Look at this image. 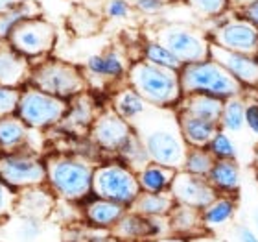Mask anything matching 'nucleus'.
<instances>
[{"instance_id":"1","label":"nucleus","mask_w":258,"mask_h":242,"mask_svg":"<svg viewBox=\"0 0 258 242\" xmlns=\"http://www.w3.org/2000/svg\"><path fill=\"white\" fill-rule=\"evenodd\" d=\"M135 131L144 144L150 163L181 170L188 146L179 129L177 113L173 109L150 108L133 124Z\"/></svg>"},{"instance_id":"2","label":"nucleus","mask_w":258,"mask_h":242,"mask_svg":"<svg viewBox=\"0 0 258 242\" xmlns=\"http://www.w3.org/2000/svg\"><path fill=\"white\" fill-rule=\"evenodd\" d=\"M96 165L80 154H59L46 157V187L57 202L81 205L92 196Z\"/></svg>"},{"instance_id":"3","label":"nucleus","mask_w":258,"mask_h":242,"mask_svg":"<svg viewBox=\"0 0 258 242\" xmlns=\"http://www.w3.org/2000/svg\"><path fill=\"white\" fill-rule=\"evenodd\" d=\"M127 80L150 108L175 109L184 96L177 70L162 69L142 58L129 65Z\"/></svg>"},{"instance_id":"4","label":"nucleus","mask_w":258,"mask_h":242,"mask_svg":"<svg viewBox=\"0 0 258 242\" xmlns=\"http://www.w3.org/2000/svg\"><path fill=\"white\" fill-rule=\"evenodd\" d=\"M183 94H207L220 100L245 96L247 89L214 60L183 65L179 70Z\"/></svg>"},{"instance_id":"5","label":"nucleus","mask_w":258,"mask_h":242,"mask_svg":"<svg viewBox=\"0 0 258 242\" xmlns=\"http://www.w3.org/2000/svg\"><path fill=\"white\" fill-rule=\"evenodd\" d=\"M30 83L61 100H74L85 94L87 76L81 69L61 60H43L33 65Z\"/></svg>"},{"instance_id":"6","label":"nucleus","mask_w":258,"mask_h":242,"mask_svg":"<svg viewBox=\"0 0 258 242\" xmlns=\"http://www.w3.org/2000/svg\"><path fill=\"white\" fill-rule=\"evenodd\" d=\"M140 192L142 190L137 172L120 159L96 165L92 179V196L109 200L129 209Z\"/></svg>"},{"instance_id":"7","label":"nucleus","mask_w":258,"mask_h":242,"mask_svg":"<svg viewBox=\"0 0 258 242\" xmlns=\"http://www.w3.org/2000/svg\"><path fill=\"white\" fill-rule=\"evenodd\" d=\"M67 111H69L67 100L52 96L48 92L33 87L32 83H28L21 89V100L15 115L28 128L44 131V129L59 126Z\"/></svg>"},{"instance_id":"8","label":"nucleus","mask_w":258,"mask_h":242,"mask_svg":"<svg viewBox=\"0 0 258 242\" xmlns=\"http://www.w3.org/2000/svg\"><path fill=\"white\" fill-rule=\"evenodd\" d=\"M0 181L15 192L46 185V159L32 150L0 154Z\"/></svg>"},{"instance_id":"9","label":"nucleus","mask_w":258,"mask_h":242,"mask_svg":"<svg viewBox=\"0 0 258 242\" xmlns=\"http://www.w3.org/2000/svg\"><path fill=\"white\" fill-rule=\"evenodd\" d=\"M153 41L166 46L181 65L198 63L210 58V39L192 26L166 24L157 30Z\"/></svg>"},{"instance_id":"10","label":"nucleus","mask_w":258,"mask_h":242,"mask_svg":"<svg viewBox=\"0 0 258 242\" xmlns=\"http://www.w3.org/2000/svg\"><path fill=\"white\" fill-rule=\"evenodd\" d=\"M8 44L26 60L43 61V58H46L54 49L55 28L41 17L28 19L11 32Z\"/></svg>"},{"instance_id":"11","label":"nucleus","mask_w":258,"mask_h":242,"mask_svg":"<svg viewBox=\"0 0 258 242\" xmlns=\"http://www.w3.org/2000/svg\"><path fill=\"white\" fill-rule=\"evenodd\" d=\"M135 135L133 124H129L113 109H103L96 115V119L89 129V140L94 148L107 154H116L124 148L131 137Z\"/></svg>"},{"instance_id":"12","label":"nucleus","mask_w":258,"mask_h":242,"mask_svg":"<svg viewBox=\"0 0 258 242\" xmlns=\"http://www.w3.org/2000/svg\"><path fill=\"white\" fill-rule=\"evenodd\" d=\"M210 43L229 52L258 58V28L245 19H229L218 22L210 32Z\"/></svg>"},{"instance_id":"13","label":"nucleus","mask_w":258,"mask_h":242,"mask_svg":"<svg viewBox=\"0 0 258 242\" xmlns=\"http://www.w3.org/2000/svg\"><path fill=\"white\" fill-rule=\"evenodd\" d=\"M170 194H172L175 205H186V207L198 211H203L210 202H214L218 198V192L209 183V179L194 176V174L184 172V170L175 172V178H173L172 187H170Z\"/></svg>"},{"instance_id":"14","label":"nucleus","mask_w":258,"mask_h":242,"mask_svg":"<svg viewBox=\"0 0 258 242\" xmlns=\"http://www.w3.org/2000/svg\"><path fill=\"white\" fill-rule=\"evenodd\" d=\"M210 60L229 70L247 91H258V58L229 52L210 43Z\"/></svg>"},{"instance_id":"15","label":"nucleus","mask_w":258,"mask_h":242,"mask_svg":"<svg viewBox=\"0 0 258 242\" xmlns=\"http://www.w3.org/2000/svg\"><path fill=\"white\" fill-rule=\"evenodd\" d=\"M81 207V220L85 222V226L94 231H111L122 216L127 213V207L109 200L96 198L91 196L85 200Z\"/></svg>"},{"instance_id":"16","label":"nucleus","mask_w":258,"mask_h":242,"mask_svg":"<svg viewBox=\"0 0 258 242\" xmlns=\"http://www.w3.org/2000/svg\"><path fill=\"white\" fill-rule=\"evenodd\" d=\"M32 70V61L15 52L8 43H0V85L22 89L30 83Z\"/></svg>"},{"instance_id":"17","label":"nucleus","mask_w":258,"mask_h":242,"mask_svg":"<svg viewBox=\"0 0 258 242\" xmlns=\"http://www.w3.org/2000/svg\"><path fill=\"white\" fill-rule=\"evenodd\" d=\"M41 131L28 128L17 115H10L0 119V152L8 154V152H19V150H32L37 152V146L32 140L35 135Z\"/></svg>"},{"instance_id":"18","label":"nucleus","mask_w":258,"mask_h":242,"mask_svg":"<svg viewBox=\"0 0 258 242\" xmlns=\"http://www.w3.org/2000/svg\"><path fill=\"white\" fill-rule=\"evenodd\" d=\"M55 207H57V198L46 185L17 192L15 213H19V215L37 216V218L48 220L55 213Z\"/></svg>"},{"instance_id":"19","label":"nucleus","mask_w":258,"mask_h":242,"mask_svg":"<svg viewBox=\"0 0 258 242\" xmlns=\"http://www.w3.org/2000/svg\"><path fill=\"white\" fill-rule=\"evenodd\" d=\"M46 222L37 216H28L13 213L10 220L4 222L0 227L2 231V240L6 242H39L46 231Z\"/></svg>"},{"instance_id":"20","label":"nucleus","mask_w":258,"mask_h":242,"mask_svg":"<svg viewBox=\"0 0 258 242\" xmlns=\"http://www.w3.org/2000/svg\"><path fill=\"white\" fill-rule=\"evenodd\" d=\"M129 65L122 52L114 49H109L102 54L91 56L85 63V76H92L98 80H120L127 76Z\"/></svg>"},{"instance_id":"21","label":"nucleus","mask_w":258,"mask_h":242,"mask_svg":"<svg viewBox=\"0 0 258 242\" xmlns=\"http://www.w3.org/2000/svg\"><path fill=\"white\" fill-rule=\"evenodd\" d=\"M238 215V198L236 196H221L214 202H210L203 211H201V218H203L205 231L209 235L221 231L223 227L231 226Z\"/></svg>"},{"instance_id":"22","label":"nucleus","mask_w":258,"mask_h":242,"mask_svg":"<svg viewBox=\"0 0 258 242\" xmlns=\"http://www.w3.org/2000/svg\"><path fill=\"white\" fill-rule=\"evenodd\" d=\"M207 179L218 194L238 198V192L242 187V170L236 159H216Z\"/></svg>"},{"instance_id":"23","label":"nucleus","mask_w":258,"mask_h":242,"mask_svg":"<svg viewBox=\"0 0 258 242\" xmlns=\"http://www.w3.org/2000/svg\"><path fill=\"white\" fill-rule=\"evenodd\" d=\"M109 233L118 242H144L150 240V238H155L153 220L137 215L131 209H127V213L120 218L118 224Z\"/></svg>"},{"instance_id":"24","label":"nucleus","mask_w":258,"mask_h":242,"mask_svg":"<svg viewBox=\"0 0 258 242\" xmlns=\"http://www.w3.org/2000/svg\"><path fill=\"white\" fill-rule=\"evenodd\" d=\"M96 108H94L92 100L87 94H81V96L69 102V111H67L63 122L59 126L64 131L74 135L89 133V129H91L92 122L96 119Z\"/></svg>"},{"instance_id":"25","label":"nucleus","mask_w":258,"mask_h":242,"mask_svg":"<svg viewBox=\"0 0 258 242\" xmlns=\"http://www.w3.org/2000/svg\"><path fill=\"white\" fill-rule=\"evenodd\" d=\"M168 226H170L172 235L188 238V240L207 233L203 226V218H201V211L186 207V205H175L173 207V211L168 216Z\"/></svg>"},{"instance_id":"26","label":"nucleus","mask_w":258,"mask_h":242,"mask_svg":"<svg viewBox=\"0 0 258 242\" xmlns=\"http://www.w3.org/2000/svg\"><path fill=\"white\" fill-rule=\"evenodd\" d=\"M223 102L225 100L207 96V94H186V96H183L181 104H179L177 111L190 115V117H196L199 120H205V122L220 126Z\"/></svg>"},{"instance_id":"27","label":"nucleus","mask_w":258,"mask_h":242,"mask_svg":"<svg viewBox=\"0 0 258 242\" xmlns=\"http://www.w3.org/2000/svg\"><path fill=\"white\" fill-rule=\"evenodd\" d=\"M111 109L116 115H120L124 120H127L129 124H135L140 117H144V113L150 109V106L127 83V85L120 87L118 91L113 92V96H111Z\"/></svg>"},{"instance_id":"28","label":"nucleus","mask_w":258,"mask_h":242,"mask_svg":"<svg viewBox=\"0 0 258 242\" xmlns=\"http://www.w3.org/2000/svg\"><path fill=\"white\" fill-rule=\"evenodd\" d=\"M177 122L188 148H207L216 131L220 129V126H216V124L205 122V120H199L196 117L181 113V111H177Z\"/></svg>"},{"instance_id":"29","label":"nucleus","mask_w":258,"mask_h":242,"mask_svg":"<svg viewBox=\"0 0 258 242\" xmlns=\"http://www.w3.org/2000/svg\"><path fill=\"white\" fill-rule=\"evenodd\" d=\"M41 15V6L35 0H19L17 4L0 13V43H8L11 32L21 22Z\"/></svg>"},{"instance_id":"30","label":"nucleus","mask_w":258,"mask_h":242,"mask_svg":"<svg viewBox=\"0 0 258 242\" xmlns=\"http://www.w3.org/2000/svg\"><path fill=\"white\" fill-rule=\"evenodd\" d=\"M173 207H175V202L170 192H140L139 198L135 200L129 209L140 216H146V218H168Z\"/></svg>"},{"instance_id":"31","label":"nucleus","mask_w":258,"mask_h":242,"mask_svg":"<svg viewBox=\"0 0 258 242\" xmlns=\"http://www.w3.org/2000/svg\"><path fill=\"white\" fill-rule=\"evenodd\" d=\"M175 172L177 170H173V168L162 167V165H157V163H148L144 168H140L139 172H137L140 190L142 192H153V194L170 192V187H172V181L175 178Z\"/></svg>"},{"instance_id":"32","label":"nucleus","mask_w":258,"mask_h":242,"mask_svg":"<svg viewBox=\"0 0 258 242\" xmlns=\"http://www.w3.org/2000/svg\"><path fill=\"white\" fill-rule=\"evenodd\" d=\"M245 108H247V98L245 96L225 100L220 119V129H223L227 133H240L245 128Z\"/></svg>"},{"instance_id":"33","label":"nucleus","mask_w":258,"mask_h":242,"mask_svg":"<svg viewBox=\"0 0 258 242\" xmlns=\"http://www.w3.org/2000/svg\"><path fill=\"white\" fill-rule=\"evenodd\" d=\"M214 163L216 157L210 154L209 148H188L181 170L199 176V178H207L214 167Z\"/></svg>"},{"instance_id":"34","label":"nucleus","mask_w":258,"mask_h":242,"mask_svg":"<svg viewBox=\"0 0 258 242\" xmlns=\"http://www.w3.org/2000/svg\"><path fill=\"white\" fill-rule=\"evenodd\" d=\"M142 60L151 65H157V67H162V69L177 70V72L181 70V67H183L181 61H179L166 46H162V44L157 43V41H150V43L144 44Z\"/></svg>"},{"instance_id":"35","label":"nucleus","mask_w":258,"mask_h":242,"mask_svg":"<svg viewBox=\"0 0 258 242\" xmlns=\"http://www.w3.org/2000/svg\"><path fill=\"white\" fill-rule=\"evenodd\" d=\"M118 159L122 163H125L129 168H133L135 172H139L140 168H144L146 165L150 163V159L146 156L144 144H142L140 137L137 135V131H135L133 137L125 142L124 148L118 152Z\"/></svg>"},{"instance_id":"36","label":"nucleus","mask_w":258,"mask_h":242,"mask_svg":"<svg viewBox=\"0 0 258 242\" xmlns=\"http://www.w3.org/2000/svg\"><path fill=\"white\" fill-rule=\"evenodd\" d=\"M209 152L216 159H236L238 161V150L236 144L232 140L231 133H227L223 129H218L212 140L209 142Z\"/></svg>"},{"instance_id":"37","label":"nucleus","mask_w":258,"mask_h":242,"mask_svg":"<svg viewBox=\"0 0 258 242\" xmlns=\"http://www.w3.org/2000/svg\"><path fill=\"white\" fill-rule=\"evenodd\" d=\"M19 100H21V89L0 85V119L15 115Z\"/></svg>"},{"instance_id":"38","label":"nucleus","mask_w":258,"mask_h":242,"mask_svg":"<svg viewBox=\"0 0 258 242\" xmlns=\"http://www.w3.org/2000/svg\"><path fill=\"white\" fill-rule=\"evenodd\" d=\"M190 8L205 17H220L229 8L227 0H188Z\"/></svg>"},{"instance_id":"39","label":"nucleus","mask_w":258,"mask_h":242,"mask_svg":"<svg viewBox=\"0 0 258 242\" xmlns=\"http://www.w3.org/2000/svg\"><path fill=\"white\" fill-rule=\"evenodd\" d=\"M17 192L10 188L4 181H0V226L8 222L15 213Z\"/></svg>"},{"instance_id":"40","label":"nucleus","mask_w":258,"mask_h":242,"mask_svg":"<svg viewBox=\"0 0 258 242\" xmlns=\"http://www.w3.org/2000/svg\"><path fill=\"white\" fill-rule=\"evenodd\" d=\"M131 13V4L127 0H107L105 4V15L109 19H114V21H120V19H125Z\"/></svg>"},{"instance_id":"41","label":"nucleus","mask_w":258,"mask_h":242,"mask_svg":"<svg viewBox=\"0 0 258 242\" xmlns=\"http://www.w3.org/2000/svg\"><path fill=\"white\" fill-rule=\"evenodd\" d=\"M166 0H133V6L144 15H157L166 10Z\"/></svg>"},{"instance_id":"42","label":"nucleus","mask_w":258,"mask_h":242,"mask_svg":"<svg viewBox=\"0 0 258 242\" xmlns=\"http://www.w3.org/2000/svg\"><path fill=\"white\" fill-rule=\"evenodd\" d=\"M245 128L258 139V102H247L245 108Z\"/></svg>"},{"instance_id":"43","label":"nucleus","mask_w":258,"mask_h":242,"mask_svg":"<svg viewBox=\"0 0 258 242\" xmlns=\"http://www.w3.org/2000/svg\"><path fill=\"white\" fill-rule=\"evenodd\" d=\"M234 240L236 242H258V233L251 224H238L234 227Z\"/></svg>"},{"instance_id":"44","label":"nucleus","mask_w":258,"mask_h":242,"mask_svg":"<svg viewBox=\"0 0 258 242\" xmlns=\"http://www.w3.org/2000/svg\"><path fill=\"white\" fill-rule=\"evenodd\" d=\"M240 13H242V19H245V21L251 22L253 26L258 28V0H254L253 4H249L247 8L240 10Z\"/></svg>"},{"instance_id":"45","label":"nucleus","mask_w":258,"mask_h":242,"mask_svg":"<svg viewBox=\"0 0 258 242\" xmlns=\"http://www.w3.org/2000/svg\"><path fill=\"white\" fill-rule=\"evenodd\" d=\"M85 242H118V240H116L109 231H96V233H92Z\"/></svg>"},{"instance_id":"46","label":"nucleus","mask_w":258,"mask_h":242,"mask_svg":"<svg viewBox=\"0 0 258 242\" xmlns=\"http://www.w3.org/2000/svg\"><path fill=\"white\" fill-rule=\"evenodd\" d=\"M144 242H190L188 238L177 237V235H166V237H157V238H150V240Z\"/></svg>"},{"instance_id":"47","label":"nucleus","mask_w":258,"mask_h":242,"mask_svg":"<svg viewBox=\"0 0 258 242\" xmlns=\"http://www.w3.org/2000/svg\"><path fill=\"white\" fill-rule=\"evenodd\" d=\"M229 2V6H232L234 10H243V8H247L249 4H253L254 0H227Z\"/></svg>"},{"instance_id":"48","label":"nucleus","mask_w":258,"mask_h":242,"mask_svg":"<svg viewBox=\"0 0 258 242\" xmlns=\"http://www.w3.org/2000/svg\"><path fill=\"white\" fill-rule=\"evenodd\" d=\"M251 226H253V229L258 233V205L251 211Z\"/></svg>"},{"instance_id":"49","label":"nucleus","mask_w":258,"mask_h":242,"mask_svg":"<svg viewBox=\"0 0 258 242\" xmlns=\"http://www.w3.org/2000/svg\"><path fill=\"white\" fill-rule=\"evenodd\" d=\"M19 0H0V13L4 10H8V8H11L13 4H17Z\"/></svg>"},{"instance_id":"50","label":"nucleus","mask_w":258,"mask_h":242,"mask_svg":"<svg viewBox=\"0 0 258 242\" xmlns=\"http://www.w3.org/2000/svg\"><path fill=\"white\" fill-rule=\"evenodd\" d=\"M253 165L258 172V142H256V146H254V152H253Z\"/></svg>"},{"instance_id":"51","label":"nucleus","mask_w":258,"mask_h":242,"mask_svg":"<svg viewBox=\"0 0 258 242\" xmlns=\"http://www.w3.org/2000/svg\"><path fill=\"white\" fill-rule=\"evenodd\" d=\"M64 242H74V240H64Z\"/></svg>"},{"instance_id":"52","label":"nucleus","mask_w":258,"mask_h":242,"mask_svg":"<svg viewBox=\"0 0 258 242\" xmlns=\"http://www.w3.org/2000/svg\"><path fill=\"white\" fill-rule=\"evenodd\" d=\"M0 242H6V240H0Z\"/></svg>"},{"instance_id":"53","label":"nucleus","mask_w":258,"mask_h":242,"mask_svg":"<svg viewBox=\"0 0 258 242\" xmlns=\"http://www.w3.org/2000/svg\"><path fill=\"white\" fill-rule=\"evenodd\" d=\"M166 2H170V0H166Z\"/></svg>"},{"instance_id":"54","label":"nucleus","mask_w":258,"mask_h":242,"mask_svg":"<svg viewBox=\"0 0 258 242\" xmlns=\"http://www.w3.org/2000/svg\"><path fill=\"white\" fill-rule=\"evenodd\" d=\"M0 154H2V152H0Z\"/></svg>"}]
</instances>
